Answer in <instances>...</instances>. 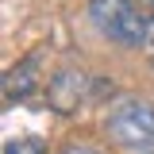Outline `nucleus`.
Masks as SVG:
<instances>
[{"label": "nucleus", "mask_w": 154, "mask_h": 154, "mask_svg": "<svg viewBox=\"0 0 154 154\" xmlns=\"http://www.w3.org/2000/svg\"><path fill=\"white\" fill-rule=\"evenodd\" d=\"M108 139L123 154H154V108L146 100H119L108 112Z\"/></svg>", "instance_id": "obj_1"}, {"label": "nucleus", "mask_w": 154, "mask_h": 154, "mask_svg": "<svg viewBox=\"0 0 154 154\" xmlns=\"http://www.w3.org/2000/svg\"><path fill=\"white\" fill-rule=\"evenodd\" d=\"M89 19L104 38H112L119 46H143L146 42V19L131 0H93L89 4Z\"/></svg>", "instance_id": "obj_2"}, {"label": "nucleus", "mask_w": 154, "mask_h": 154, "mask_svg": "<svg viewBox=\"0 0 154 154\" xmlns=\"http://www.w3.org/2000/svg\"><path fill=\"white\" fill-rule=\"evenodd\" d=\"M35 58H27L23 66H16L12 73H8V81H4V96L8 100H23V96L31 93V85H35Z\"/></svg>", "instance_id": "obj_3"}, {"label": "nucleus", "mask_w": 154, "mask_h": 154, "mask_svg": "<svg viewBox=\"0 0 154 154\" xmlns=\"http://www.w3.org/2000/svg\"><path fill=\"white\" fill-rule=\"evenodd\" d=\"M4 154H46V146L38 139H31V135H23V139H12L4 146Z\"/></svg>", "instance_id": "obj_4"}, {"label": "nucleus", "mask_w": 154, "mask_h": 154, "mask_svg": "<svg viewBox=\"0 0 154 154\" xmlns=\"http://www.w3.org/2000/svg\"><path fill=\"white\" fill-rule=\"evenodd\" d=\"M143 50H146V58H150V66H154V19H150V27H146V42H143Z\"/></svg>", "instance_id": "obj_5"}, {"label": "nucleus", "mask_w": 154, "mask_h": 154, "mask_svg": "<svg viewBox=\"0 0 154 154\" xmlns=\"http://www.w3.org/2000/svg\"><path fill=\"white\" fill-rule=\"evenodd\" d=\"M135 8H139V12H154V0H131Z\"/></svg>", "instance_id": "obj_6"}, {"label": "nucleus", "mask_w": 154, "mask_h": 154, "mask_svg": "<svg viewBox=\"0 0 154 154\" xmlns=\"http://www.w3.org/2000/svg\"><path fill=\"white\" fill-rule=\"evenodd\" d=\"M66 154H96V150H85V146H73V150H66Z\"/></svg>", "instance_id": "obj_7"}]
</instances>
